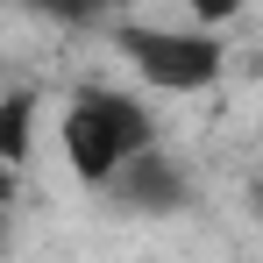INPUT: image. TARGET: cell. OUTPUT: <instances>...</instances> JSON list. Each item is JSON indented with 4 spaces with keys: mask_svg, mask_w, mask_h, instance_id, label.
<instances>
[{
    "mask_svg": "<svg viewBox=\"0 0 263 263\" xmlns=\"http://www.w3.org/2000/svg\"><path fill=\"white\" fill-rule=\"evenodd\" d=\"M57 142H64V164L86 178V185H107V178L121 171L135 149H149V142H157V114H149L135 92L86 86L71 107H64Z\"/></svg>",
    "mask_w": 263,
    "mask_h": 263,
    "instance_id": "6da1fadb",
    "label": "cell"
},
{
    "mask_svg": "<svg viewBox=\"0 0 263 263\" xmlns=\"http://www.w3.org/2000/svg\"><path fill=\"white\" fill-rule=\"evenodd\" d=\"M114 43H121V57L135 64V79L157 92H206L220 79V64H228V50H220L214 29H114Z\"/></svg>",
    "mask_w": 263,
    "mask_h": 263,
    "instance_id": "7a4b0ae2",
    "label": "cell"
},
{
    "mask_svg": "<svg viewBox=\"0 0 263 263\" xmlns=\"http://www.w3.org/2000/svg\"><path fill=\"white\" fill-rule=\"evenodd\" d=\"M107 192H114L121 206H142V214H178V206L192 199V185H185V171H178V157H164L157 142L135 149L128 164L107 178Z\"/></svg>",
    "mask_w": 263,
    "mask_h": 263,
    "instance_id": "3957f363",
    "label": "cell"
},
{
    "mask_svg": "<svg viewBox=\"0 0 263 263\" xmlns=\"http://www.w3.org/2000/svg\"><path fill=\"white\" fill-rule=\"evenodd\" d=\"M36 142V92H7L0 86V164H22Z\"/></svg>",
    "mask_w": 263,
    "mask_h": 263,
    "instance_id": "277c9868",
    "label": "cell"
},
{
    "mask_svg": "<svg viewBox=\"0 0 263 263\" xmlns=\"http://www.w3.org/2000/svg\"><path fill=\"white\" fill-rule=\"evenodd\" d=\"M22 7H36V14L64 22V29H100V22L121 14V0H22Z\"/></svg>",
    "mask_w": 263,
    "mask_h": 263,
    "instance_id": "5b68a950",
    "label": "cell"
},
{
    "mask_svg": "<svg viewBox=\"0 0 263 263\" xmlns=\"http://www.w3.org/2000/svg\"><path fill=\"white\" fill-rule=\"evenodd\" d=\"M185 7H192V22H199V29H228L249 0H185Z\"/></svg>",
    "mask_w": 263,
    "mask_h": 263,
    "instance_id": "8992f818",
    "label": "cell"
},
{
    "mask_svg": "<svg viewBox=\"0 0 263 263\" xmlns=\"http://www.w3.org/2000/svg\"><path fill=\"white\" fill-rule=\"evenodd\" d=\"M7 192H14V164H0V206H7Z\"/></svg>",
    "mask_w": 263,
    "mask_h": 263,
    "instance_id": "52a82bcc",
    "label": "cell"
},
{
    "mask_svg": "<svg viewBox=\"0 0 263 263\" xmlns=\"http://www.w3.org/2000/svg\"><path fill=\"white\" fill-rule=\"evenodd\" d=\"M256 206H263V185H256Z\"/></svg>",
    "mask_w": 263,
    "mask_h": 263,
    "instance_id": "ba28073f",
    "label": "cell"
}]
</instances>
